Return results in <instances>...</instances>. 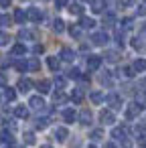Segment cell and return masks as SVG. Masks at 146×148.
Masks as SVG:
<instances>
[{
	"label": "cell",
	"mask_w": 146,
	"mask_h": 148,
	"mask_svg": "<svg viewBox=\"0 0 146 148\" xmlns=\"http://www.w3.org/2000/svg\"><path fill=\"white\" fill-rule=\"evenodd\" d=\"M108 41H110V35H108V33H104V31H99V33H93V35H91V43H93V45H97V47H104Z\"/></svg>",
	"instance_id": "cell-1"
},
{
	"label": "cell",
	"mask_w": 146,
	"mask_h": 148,
	"mask_svg": "<svg viewBox=\"0 0 146 148\" xmlns=\"http://www.w3.org/2000/svg\"><path fill=\"white\" fill-rule=\"evenodd\" d=\"M140 112H142V106L140 103H130L128 108H126V120H134V118H138L140 116Z\"/></svg>",
	"instance_id": "cell-2"
},
{
	"label": "cell",
	"mask_w": 146,
	"mask_h": 148,
	"mask_svg": "<svg viewBox=\"0 0 146 148\" xmlns=\"http://www.w3.org/2000/svg\"><path fill=\"white\" fill-rule=\"evenodd\" d=\"M99 122H101V124H106V126L114 124V122H116V116H114V112H110V110H104V112L99 114Z\"/></svg>",
	"instance_id": "cell-3"
},
{
	"label": "cell",
	"mask_w": 146,
	"mask_h": 148,
	"mask_svg": "<svg viewBox=\"0 0 146 148\" xmlns=\"http://www.w3.org/2000/svg\"><path fill=\"white\" fill-rule=\"evenodd\" d=\"M126 136H128V128L126 126H118V128L112 130V138L114 140H126Z\"/></svg>",
	"instance_id": "cell-4"
},
{
	"label": "cell",
	"mask_w": 146,
	"mask_h": 148,
	"mask_svg": "<svg viewBox=\"0 0 146 148\" xmlns=\"http://www.w3.org/2000/svg\"><path fill=\"white\" fill-rule=\"evenodd\" d=\"M27 18L33 21V23H41V21H43V12H41L39 8H29V10H27Z\"/></svg>",
	"instance_id": "cell-5"
},
{
	"label": "cell",
	"mask_w": 146,
	"mask_h": 148,
	"mask_svg": "<svg viewBox=\"0 0 146 148\" xmlns=\"http://www.w3.org/2000/svg\"><path fill=\"white\" fill-rule=\"evenodd\" d=\"M108 103H110L112 110H120V108H122V97H120L118 93H110V95H108Z\"/></svg>",
	"instance_id": "cell-6"
},
{
	"label": "cell",
	"mask_w": 146,
	"mask_h": 148,
	"mask_svg": "<svg viewBox=\"0 0 146 148\" xmlns=\"http://www.w3.org/2000/svg\"><path fill=\"white\" fill-rule=\"evenodd\" d=\"M29 106H31L33 110H43V108H45V99H43L41 95H33V97L29 99Z\"/></svg>",
	"instance_id": "cell-7"
},
{
	"label": "cell",
	"mask_w": 146,
	"mask_h": 148,
	"mask_svg": "<svg viewBox=\"0 0 146 148\" xmlns=\"http://www.w3.org/2000/svg\"><path fill=\"white\" fill-rule=\"evenodd\" d=\"M130 45H132L136 51H146V41H144L142 37H134V39L130 41Z\"/></svg>",
	"instance_id": "cell-8"
},
{
	"label": "cell",
	"mask_w": 146,
	"mask_h": 148,
	"mask_svg": "<svg viewBox=\"0 0 146 148\" xmlns=\"http://www.w3.org/2000/svg\"><path fill=\"white\" fill-rule=\"evenodd\" d=\"M99 65H101V57H97V55H91V57L87 59V67H89L91 71H97V69H99Z\"/></svg>",
	"instance_id": "cell-9"
},
{
	"label": "cell",
	"mask_w": 146,
	"mask_h": 148,
	"mask_svg": "<svg viewBox=\"0 0 146 148\" xmlns=\"http://www.w3.org/2000/svg\"><path fill=\"white\" fill-rule=\"evenodd\" d=\"M63 120L67 122V124H73L75 120H77V114H75V110H71V108H67V110H63Z\"/></svg>",
	"instance_id": "cell-10"
},
{
	"label": "cell",
	"mask_w": 146,
	"mask_h": 148,
	"mask_svg": "<svg viewBox=\"0 0 146 148\" xmlns=\"http://www.w3.org/2000/svg\"><path fill=\"white\" fill-rule=\"evenodd\" d=\"M91 120H93L91 112H89V110H81V114H79V122H81L83 126H89V124H91Z\"/></svg>",
	"instance_id": "cell-11"
},
{
	"label": "cell",
	"mask_w": 146,
	"mask_h": 148,
	"mask_svg": "<svg viewBox=\"0 0 146 148\" xmlns=\"http://www.w3.org/2000/svg\"><path fill=\"white\" fill-rule=\"evenodd\" d=\"M59 59H63V61H67V63H69V61H73V59H75V53H73L71 49H67V47H65V49H61Z\"/></svg>",
	"instance_id": "cell-12"
},
{
	"label": "cell",
	"mask_w": 146,
	"mask_h": 148,
	"mask_svg": "<svg viewBox=\"0 0 146 148\" xmlns=\"http://www.w3.org/2000/svg\"><path fill=\"white\" fill-rule=\"evenodd\" d=\"M31 87H33V81H31V79H25V77H23V79L19 81V91L29 93V89H31Z\"/></svg>",
	"instance_id": "cell-13"
},
{
	"label": "cell",
	"mask_w": 146,
	"mask_h": 148,
	"mask_svg": "<svg viewBox=\"0 0 146 148\" xmlns=\"http://www.w3.org/2000/svg\"><path fill=\"white\" fill-rule=\"evenodd\" d=\"M132 67H134L136 73H144V71H146V59H136V61L132 63Z\"/></svg>",
	"instance_id": "cell-14"
},
{
	"label": "cell",
	"mask_w": 146,
	"mask_h": 148,
	"mask_svg": "<svg viewBox=\"0 0 146 148\" xmlns=\"http://www.w3.org/2000/svg\"><path fill=\"white\" fill-rule=\"evenodd\" d=\"M67 136H69V130H67V128H57V130H55V138H57L59 142H65Z\"/></svg>",
	"instance_id": "cell-15"
},
{
	"label": "cell",
	"mask_w": 146,
	"mask_h": 148,
	"mask_svg": "<svg viewBox=\"0 0 146 148\" xmlns=\"http://www.w3.org/2000/svg\"><path fill=\"white\" fill-rule=\"evenodd\" d=\"M106 8V0H91V10L93 12H104Z\"/></svg>",
	"instance_id": "cell-16"
},
{
	"label": "cell",
	"mask_w": 146,
	"mask_h": 148,
	"mask_svg": "<svg viewBox=\"0 0 146 148\" xmlns=\"http://www.w3.org/2000/svg\"><path fill=\"white\" fill-rule=\"evenodd\" d=\"M79 25H81L83 29H93V27H95V21L89 18V16H81V18H79Z\"/></svg>",
	"instance_id": "cell-17"
},
{
	"label": "cell",
	"mask_w": 146,
	"mask_h": 148,
	"mask_svg": "<svg viewBox=\"0 0 146 148\" xmlns=\"http://www.w3.org/2000/svg\"><path fill=\"white\" fill-rule=\"evenodd\" d=\"M25 53H27V47H25V45H21V43H19V45H14V47H12V51H10V55H12V57H21V55H25Z\"/></svg>",
	"instance_id": "cell-18"
},
{
	"label": "cell",
	"mask_w": 146,
	"mask_h": 148,
	"mask_svg": "<svg viewBox=\"0 0 146 148\" xmlns=\"http://www.w3.org/2000/svg\"><path fill=\"white\" fill-rule=\"evenodd\" d=\"M37 89H39L41 93H49V91H51V81H47V79L39 81V83H37Z\"/></svg>",
	"instance_id": "cell-19"
},
{
	"label": "cell",
	"mask_w": 146,
	"mask_h": 148,
	"mask_svg": "<svg viewBox=\"0 0 146 148\" xmlns=\"http://www.w3.org/2000/svg\"><path fill=\"white\" fill-rule=\"evenodd\" d=\"M14 21H16L19 25H23V23L27 21V12H25L23 8H16V10H14Z\"/></svg>",
	"instance_id": "cell-20"
},
{
	"label": "cell",
	"mask_w": 146,
	"mask_h": 148,
	"mask_svg": "<svg viewBox=\"0 0 146 148\" xmlns=\"http://www.w3.org/2000/svg\"><path fill=\"white\" fill-rule=\"evenodd\" d=\"M89 99H91V103L97 106V103L104 101V95H101V91H91V93H89Z\"/></svg>",
	"instance_id": "cell-21"
},
{
	"label": "cell",
	"mask_w": 146,
	"mask_h": 148,
	"mask_svg": "<svg viewBox=\"0 0 146 148\" xmlns=\"http://www.w3.org/2000/svg\"><path fill=\"white\" fill-rule=\"evenodd\" d=\"M14 116H16V118H27V116H29L27 106H16V108H14Z\"/></svg>",
	"instance_id": "cell-22"
},
{
	"label": "cell",
	"mask_w": 146,
	"mask_h": 148,
	"mask_svg": "<svg viewBox=\"0 0 146 148\" xmlns=\"http://www.w3.org/2000/svg\"><path fill=\"white\" fill-rule=\"evenodd\" d=\"M47 65H49L51 71H57L59 69V59L57 57H47Z\"/></svg>",
	"instance_id": "cell-23"
},
{
	"label": "cell",
	"mask_w": 146,
	"mask_h": 148,
	"mask_svg": "<svg viewBox=\"0 0 146 148\" xmlns=\"http://www.w3.org/2000/svg\"><path fill=\"white\" fill-rule=\"evenodd\" d=\"M27 67H29V71H39L41 69V63H39V59H29L27 61Z\"/></svg>",
	"instance_id": "cell-24"
},
{
	"label": "cell",
	"mask_w": 146,
	"mask_h": 148,
	"mask_svg": "<svg viewBox=\"0 0 146 148\" xmlns=\"http://www.w3.org/2000/svg\"><path fill=\"white\" fill-rule=\"evenodd\" d=\"M0 142L12 144V134H10V132H6V130H2V132H0Z\"/></svg>",
	"instance_id": "cell-25"
},
{
	"label": "cell",
	"mask_w": 146,
	"mask_h": 148,
	"mask_svg": "<svg viewBox=\"0 0 146 148\" xmlns=\"http://www.w3.org/2000/svg\"><path fill=\"white\" fill-rule=\"evenodd\" d=\"M4 99H6V101L16 99V91H14V89H10V87H6V89H4Z\"/></svg>",
	"instance_id": "cell-26"
},
{
	"label": "cell",
	"mask_w": 146,
	"mask_h": 148,
	"mask_svg": "<svg viewBox=\"0 0 146 148\" xmlns=\"http://www.w3.org/2000/svg\"><path fill=\"white\" fill-rule=\"evenodd\" d=\"M136 103H140L142 108H146V91H138L136 93Z\"/></svg>",
	"instance_id": "cell-27"
},
{
	"label": "cell",
	"mask_w": 146,
	"mask_h": 148,
	"mask_svg": "<svg viewBox=\"0 0 146 148\" xmlns=\"http://www.w3.org/2000/svg\"><path fill=\"white\" fill-rule=\"evenodd\" d=\"M53 29H55L57 33H63V31H65V23H63L61 18H55V23H53Z\"/></svg>",
	"instance_id": "cell-28"
},
{
	"label": "cell",
	"mask_w": 146,
	"mask_h": 148,
	"mask_svg": "<svg viewBox=\"0 0 146 148\" xmlns=\"http://www.w3.org/2000/svg\"><path fill=\"white\" fill-rule=\"evenodd\" d=\"M71 99H73L75 103H79V101L83 99V91H81V89H73V93H71Z\"/></svg>",
	"instance_id": "cell-29"
},
{
	"label": "cell",
	"mask_w": 146,
	"mask_h": 148,
	"mask_svg": "<svg viewBox=\"0 0 146 148\" xmlns=\"http://www.w3.org/2000/svg\"><path fill=\"white\" fill-rule=\"evenodd\" d=\"M53 99H55V103H65V101H67V95H65L63 91H57V93L53 95Z\"/></svg>",
	"instance_id": "cell-30"
},
{
	"label": "cell",
	"mask_w": 146,
	"mask_h": 148,
	"mask_svg": "<svg viewBox=\"0 0 146 148\" xmlns=\"http://www.w3.org/2000/svg\"><path fill=\"white\" fill-rule=\"evenodd\" d=\"M8 41H10V35H8V33H4V31H0V47L8 45Z\"/></svg>",
	"instance_id": "cell-31"
},
{
	"label": "cell",
	"mask_w": 146,
	"mask_h": 148,
	"mask_svg": "<svg viewBox=\"0 0 146 148\" xmlns=\"http://www.w3.org/2000/svg\"><path fill=\"white\" fill-rule=\"evenodd\" d=\"M69 10H71V14H79V16L83 14V6H81V4H71Z\"/></svg>",
	"instance_id": "cell-32"
},
{
	"label": "cell",
	"mask_w": 146,
	"mask_h": 148,
	"mask_svg": "<svg viewBox=\"0 0 146 148\" xmlns=\"http://www.w3.org/2000/svg\"><path fill=\"white\" fill-rule=\"evenodd\" d=\"M101 138H104V130L101 128H95L91 132V140H101Z\"/></svg>",
	"instance_id": "cell-33"
},
{
	"label": "cell",
	"mask_w": 146,
	"mask_h": 148,
	"mask_svg": "<svg viewBox=\"0 0 146 148\" xmlns=\"http://www.w3.org/2000/svg\"><path fill=\"white\" fill-rule=\"evenodd\" d=\"M69 33H71V37H73V39H79V37H81V31H79L75 25H71V27H69Z\"/></svg>",
	"instance_id": "cell-34"
},
{
	"label": "cell",
	"mask_w": 146,
	"mask_h": 148,
	"mask_svg": "<svg viewBox=\"0 0 146 148\" xmlns=\"http://www.w3.org/2000/svg\"><path fill=\"white\" fill-rule=\"evenodd\" d=\"M104 23H106V25H114V23H116V14H114V12H108L106 18H104Z\"/></svg>",
	"instance_id": "cell-35"
},
{
	"label": "cell",
	"mask_w": 146,
	"mask_h": 148,
	"mask_svg": "<svg viewBox=\"0 0 146 148\" xmlns=\"http://www.w3.org/2000/svg\"><path fill=\"white\" fill-rule=\"evenodd\" d=\"M19 37H21V39H35V33H33V31H21Z\"/></svg>",
	"instance_id": "cell-36"
},
{
	"label": "cell",
	"mask_w": 146,
	"mask_h": 148,
	"mask_svg": "<svg viewBox=\"0 0 146 148\" xmlns=\"http://www.w3.org/2000/svg\"><path fill=\"white\" fill-rule=\"evenodd\" d=\"M134 73H136L134 67H124V69H122V75H124V77H134Z\"/></svg>",
	"instance_id": "cell-37"
},
{
	"label": "cell",
	"mask_w": 146,
	"mask_h": 148,
	"mask_svg": "<svg viewBox=\"0 0 146 148\" xmlns=\"http://www.w3.org/2000/svg\"><path fill=\"white\" fill-rule=\"evenodd\" d=\"M25 142H27V144H35V142H37L35 134H33V132H27V134H25Z\"/></svg>",
	"instance_id": "cell-38"
},
{
	"label": "cell",
	"mask_w": 146,
	"mask_h": 148,
	"mask_svg": "<svg viewBox=\"0 0 146 148\" xmlns=\"http://www.w3.org/2000/svg\"><path fill=\"white\" fill-rule=\"evenodd\" d=\"M122 29H124V31H130V29H132V18H130V16L122 21Z\"/></svg>",
	"instance_id": "cell-39"
},
{
	"label": "cell",
	"mask_w": 146,
	"mask_h": 148,
	"mask_svg": "<svg viewBox=\"0 0 146 148\" xmlns=\"http://www.w3.org/2000/svg\"><path fill=\"white\" fill-rule=\"evenodd\" d=\"M14 67L19 69V71H27L29 67H27V61H14Z\"/></svg>",
	"instance_id": "cell-40"
},
{
	"label": "cell",
	"mask_w": 146,
	"mask_h": 148,
	"mask_svg": "<svg viewBox=\"0 0 146 148\" xmlns=\"http://www.w3.org/2000/svg\"><path fill=\"white\" fill-rule=\"evenodd\" d=\"M8 25H10V16L0 14V27H8Z\"/></svg>",
	"instance_id": "cell-41"
},
{
	"label": "cell",
	"mask_w": 146,
	"mask_h": 148,
	"mask_svg": "<svg viewBox=\"0 0 146 148\" xmlns=\"http://www.w3.org/2000/svg\"><path fill=\"white\" fill-rule=\"evenodd\" d=\"M47 126H49V120L47 118H39L37 120V128H47Z\"/></svg>",
	"instance_id": "cell-42"
},
{
	"label": "cell",
	"mask_w": 146,
	"mask_h": 148,
	"mask_svg": "<svg viewBox=\"0 0 146 148\" xmlns=\"http://www.w3.org/2000/svg\"><path fill=\"white\" fill-rule=\"evenodd\" d=\"M55 83H57V87H65V83H67V79H65V77H61V75H59V77H57V79H55Z\"/></svg>",
	"instance_id": "cell-43"
},
{
	"label": "cell",
	"mask_w": 146,
	"mask_h": 148,
	"mask_svg": "<svg viewBox=\"0 0 146 148\" xmlns=\"http://www.w3.org/2000/svg\"><path fill=\"white\" fill-rule=\"evenodd\" d=\"M69 77H73V79H79V77H81L79 69H71V71H69Z\"/></svg>",
	"instance_id": "cell-44"
},
{
	"label": "cell",
	"mask_w": 146,
	"mask_h": 148,
	"mask_svg": "<svg viewBox=\"0 0 146 148\" xmlns=\"http://www.w3.org/2000/svg\"><path fill=\"white\" fill-rule=\"evenodd\" d=\"M106 59L114 63V61H118V53H108V55H106Z\"/></svg>",
	"instance_id": "cell-45"
},
{
	"label": "cell",
	"mask_w": 146,
	"mask_h": 148,
	"mask_svg": "<svg viewBox=\"0 0 146 148\" xmlns=\"http://www.w3.org/2000/svg\"><path fill=\"white\" fill-rule=\"evenodd\" d=\"M138 14L140 16H146V4H140L138 6Z\"/></svg>",
	"instance_id": "cell-46"
},
{
	"label": "cell",
	"mask_w": 146,
	"mask_h": 148,
	"mask_svg": "<svg viewBox=\"0 0 146 148\" xmlns=\"http://www.w3.org/2000/svg\"><path fill=\"white\" fill-rule=\"evenodd\" d=\"M0 6H2V8H8V6H10V0H0Z\"/></svg>",
	"instance_id": "cell-47"
},
{
	"label": "cell",
	"mask_w": 146,
	"mask_h": 148,
	"mask_svg": "<svg viewBox=\"0 0 146 148\" xmlns=\"http://www.w3.org/2000/svg\"><path fill=\"white\" fill-rule=\"evenodd\" d=\"M120 4L122 6H130V4H134V0H120Z\"/></svg>",
	"instance_id": "cell-48"
},
{
	"label": "cell",
	"mask_w": 146,
	"mask_h": 148,
	"mask_svg": "<svg viewBox=\"0 0 146 148\" xmlns=\"http://www.w3.org/2000/svg\"><path fill=\"white\" fill-rule=\"evenodd\" d=\"M67 4V0H57V8H63Z\"/></svg>",
	"instance_id": "cell-49"
},
{
	"label": "cell",
	"mask_w": 146,
	"mask_h": 148,
	"mask_svg": "<svg viewBox=\"0 0 146 148\" xmlns=\"http://www.w3.org/2000/svg\"><path fill=\"white\" fill-rule=\"evenodd\" d=\"M35 53H37V55L43 53V45H37V47H35Z\"/></svg>",
	"instance_id": "cell-50"
},
{
	"label": "cell",
	"mask_w": 146,
	"mask_h": 148,
	"mask_svg": "<svg viewBox=\"0 0 146 148\" xmlns=\"http://www.w3.org/2000/svg\"><path fill=\"white\" fill-rule=\"evenodd\" d=\"M4 83H6V77H4L2 73H0V85H4Z\"/></svg>",
	"instance_id": "cell-51"
},
{
	"label": "cell",
	"mask_w": 146,
	"mask_h": 148,
	"mask_svg": "<svg viewBox=\"0 0 146 148\" xmlns=\"http://www.w3.org/2000/svg\"><path fill=\"white\" fill-rule=\"evenodd\" d=\"M140 33H142V35H146V23L142 25V29H140Z\"/></svg>",
	"instance_id": "cell-52"
},
{
	"label": "cell",
	"mask_w": 146,
	"mask_h": 148,
	"mask_svg": "<svg viewBox=\"0 0 146 148\" xmlns=\"http://www.w3.org/2000/svg\"><path fill=\"white\" fill-rule=\"evenodd\" d=\"M106 148H116V146H114V144H108V146H106Z\"/></svg>",
	"instance_id": "cell-53"
},
{
	"label": "cell",
	"mask_w": 146,
	"mask_h": 148,
	"mask_svg": "<svg viewBox=\"0 0 146 148\" xmlns=\"http://www.w3.org/2000/svg\"><path fill=\"white\" fill-rule=\"evenodd\" d=\"M43 148H51V146H43Z\"/></svg>",
	"instance_id": "cell-54"
},
{
	"label": "cell",
	"mask_w": 146,
	"mask_h": 148,
	"mask_svg": "<svg viewBox=\"0 0 146 148\" xmlns=\"http://www.w3.org/2000/svg\"><path fill=\"white\" fill-rule=\"evenodd\" d=\"M89 148H95V146H89Z\"/></svg>",
	"instance_id": "cell-55"
},
{
	"label": "cell",
	"mask_w": 146,
	"mask_h": 148,
	"mask_svg": "<svg viewBox=\"0 0 146 148\" xmlns=\"http://www.w3.org/2000/svg\"><path fill=\"white\" fill-rule=\"evenodd\" d=\"M0 99H2V95H0Z\"/></svg>",
	"instance_id": "cell-56"
},
{
	"label": "cell",
	"mask_w": 146,
	"mask_h": 148,
	"mask_svg": "<svg viewBox=\"0 0 146 148\" xmlns=\"http://www.w3.org/2000/svg\"><path fill=\"white\" fill-rule=\"evenodd\" d=\"M144 148H146V146H144Z\"/></svg>",
	"instance_id": "cell-57"
}]
</instances>
